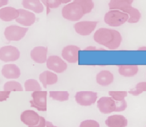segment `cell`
Here are the masks:
<instances>
[{
  "label": "cell",
  "mask_w": 146,
  "mask_h": 127,
  "mask_svg": "<svg viewBox=\"0 0 146 127\" xmlns=\"http://www.w3.org/2000/svg\"><path fill=\"white\" fill-rule=\"evenodd\" d=\"M94 39L98 44L102 45L108 49L115 50L121 45L122 37L120 33L116 30L100 28L94 33Z\"/></svg>",
  "instance_id": "obj_1"
},
{
  "label": "cell",
  "mask_w": 146,
  "mask_h": 127,
  "mask_svg": "<svg viewBox=\"0 0 146 127\" xmlns=\"http://www.w3.org/2000/svg\"><path fill=\"white\" fill-rule=\"evenodd\" d=\"M127 107V102L124 100L116 101L111 97H102L97 101V108L103 114H110L113 112H120L125 110Z\"/></svg>",
  "instance_id": "obj_2"
},
{
  "label": "cell",
  "mask_w": 146,
  "mask_h": 127,
  "mask_svg": "<svg viewBox=\"0 0 146 127\" xmlns=\"http://www.w3.org/2000/svg\"><path fill=\"white\" fill-rule=\"evenodd\" d=\"M62 14L64 18L69 21H75L80 19L85 14V12L78 0H75L73 2L68 3L63 7Z\"/></svg>",
  "instance_id": "obj_3"
},
{
  "label": "cell",
  "mask_w": 146,
  "mask_h": 127,
  "mask_svg": "<svg viewBox=\"0 0 146 127\" xmlns=\"http://www.w3.org/2000/svg\"><path fill=\"white\" fill-rule=\"evenodd\" d=\"M129 15L127 13L117 10H112L107 12L104 15V22L111 26H119L128 21Z\"/></svg>",
  "instance_id": "obj_4"
},
{
  "label": "cell",
  "mask_w": 146,
  "mask_h": 127,
  "mask_svg": "<svg viewBox=\"0 0 146 127\" xmlns=\"http://www.w3.org/2000/svg\"><path fill=\"white\" fill-rule=\"evenodd\" d=\"M29 29L16 25L7 26L4 30V36L9 41H18L26 35Z\"/></svg>",
  "instance_id": "obj_5"
},
{
  "label": "cell",
  "mask_w": 146,
  "mask_h": 127,
  "mask_svg": "<svg viewBox=\"0 0 146 127\" xmlns=\"http://www.w3.org/2000/svg\"><path fill=\"white\" fill-rule=\"evenodd\" d=\"M97 99V93L92 91H79L75 95L76 102L82 106H91L96 102Z\"/></svg>",
  "instance_id": "obj_6"
},
{
  "label": "cell",
  "mask_w": 146,
  "mask_h": 127,
  "mask_svg": "<svg viewBox=\"0 0 146 127\" xmlns=\"http://www.w3.org/2000/svg\"><path fill=\"white\" fill-rule=\"evenodd\" d=\"M20 57L19 49L11 45L2 46L0 48V60L8 62L18 60Z\"/></svg>",
  "instance_id": "obj_7"
},
{
  "label": "cell",
  "mask_w": 146,
  "mask_h": 127,
  "mask_svg": "<svg viewBox=\"0 0 146 127\" xmlns=\"http://www.w3.org/2000/svg\"><path fill=\"white\" fill-rule=\"evenodd\" d=\"M47 94L46 91H35L31 94L33 100L30 101L31 106L39 111L47 110Z\"/></svg>",
  "instance_id": "obj_8"
},
{
  "label": "cell",
  "mask_w": 146,
  "mask_h": 127,
  "mask_svg": "<svg viewBox=\"0 0 146 127\" xmlns=\"http://www.w3.org/2000/svg\"><path fill=\"white\" fill-rule=\"evenodd\" d=\"M47 68L57 73H62L67 69V63L58 55H50L46 61Z\"/></svg>",
  "instance_id": "obj_9"
},
{
  "label": "cell",
  "mask_w": 146,
  "mask_h": 127,
  "mask_svg": "<svg viewBox=\"0 0 146 127\" xmlns=\"http://www.w3.org/2000/svg\"><path fill=\"white\" fill-rule=\"evenodd\" d=\"M80 50V47L76 45H67L62 49V57L64 60L68 63H77L79 61V51Z\"/></svg>",
  "instance_id": "obj_10"
},
{
  "label": "cell",
  "mask_w": 146,
  "mask_h": 127,
  "mask_svg": "<svg viewBox=\"0 0 146 127\" xmlns=\"http://www.w3.org/2000/svg\"><path fill=\"white\" fill-rule=\"evenodd\" d=\"M18 11L19 14L15 20L16 22L25 27H29L35 22L36 16L34 13L25 9H19Z\"/></svg>",
  "instance_id": "obj_11"
},
{
  "label": "cell",
  "mask_w": 146,
  "mask_h": 127,
  "mask_svg": "<svg viewBox=\"0 0 146 127\" xmlns=\"http://www.w3.org/2000/svg\"><path fill=\"white\" fill-rule=\"evenodd\" d=\"M98 24L97 21H81L74 24L75 31L79 35L86 36L90 35L95 29Z\"/></svg>",
  "instance_id": "obj_12"
},
{
  "label": "cell",
  "mask_w": 146,
  "mask_h": 127,
  "mask_svg": "<svg viewBox=\"0 0 146 127\" xmlns=\"http://www.w3.org/2000/svg\"><path fill=\"white\" fill-rule=\"evenodd\" d=\"M40 117L36 112L32 110H25L21 114V121L28 126L36 125L40 121Z\"/></svg>",
  "instance_id": "obj_13"
},
{
  "label": "cell",
  "mask_w": 146,
  "mask_h": 127,
  "mask_svg": "<svg viewBox=\"0 0 146 127\" xmlns=\"http://www.w3.org/2000/svg\"><path fill=\"white\" fill-rule=\"evenodd\" d=\"M47 48L44 46H36L30 52L31 58L38 64H44L47 61Z\"/></svg>",
  "instance_id": "obj_14"
},
{
  "label": "cell",
  "mask_w": 146,
  "mask_h": 127,
  "mask_svg": "<svg viewBox=\"0 0 146 127\" xmlns=\"http://www.w3.org/2000/svg\"><path fill=\"white\" fill-rule=\"evenodd\" d=\"M1 73L7 79H17L21 76L19 68L14 64H5L2 66Z\"/></svg>",
  "instance_id": "obj_15"
},
{
  "label": "cell",
  "mask_w": 146,
  "mask_h": 127,
  "mask_svg": "<svg viewBox=\"0 0 146 127\" xmlns=\"http://www.w3.org/2000/svg\"><path fill=\"white\" fill-rule=\"evenodd\" d=\"M105 124L107 127H126L128 125V120L123 115L113 114L107 118Z\"/></svg>",
  "instance_id": "obj_16"
},
{
  "label": "cell",
  "mask_w": 146,
  "mask_h": 127,
  "mask_svg": "<svg viewBox=\"0 0 146 127\" xmlns=\"http://www.w3.org/2000/svg\"><path fill=\"white\" fill-rule=\"evenodd\" d=\"M18 9L11 6H5L0 9V19L5 22L15 20L19 16Z\"/></svg>",
  "instance_id": "obj_17"
},
{
  "label": "cell",
  "mask_w": 146,
  "mask_h": 127,
  "mask_svg": "<svg viewBox=\"0 0 146 127\" xmlns=\"http://www.w3.org/2000/svg\"><path fill=\"white\" fill-rule=\"evenodd\" d=\"M114 76L112 73L109 70H103L99 72L96 76V83L103 86H106L112 84Z\"/></svg>",
  "instance_id": "obj_18"
},
{
  "label": "cell",
  "mask_w": 146,
  "mask_h": 127,
  "mask_svg": "<svg viewBox=\"0 0 146 127\" xmlns=\"http://www.w3.org/2000/svg\"><path fill=\"white\" fill-rule=\"evenodd\" d=\"M21 3L24 9L34 13L40 14L44 11V6L39 0H22Z\"/></svg>",
  "instance_id": "obj_19"
},
{
  "label": "cell",
  "mask_w": 146,
  "mask_h": 127,
  "mask_svg": "<svg viewBox=\"0 0 146 127\" xmlns=\"http://www.w3.org/2000/svg\"><path fill=\"white\" fill-rule=\"evenodd\" d=\"M39 79L44 88H46L47 85L56 84L58 80L57 75L55 73L49 70H46L41 73L39 74Z\"/></svg>",
  "instance_id": "obj_20"
},
{
  "label": "cell",
  "mask_w": 146,
  "mask_h": 127,
  "mask_svg": "<svg viewBox=\"0 0 146 127\" xmlns=\"http://www.w3.org/2000/svg\"><path fill=\"white\" fill-rule=\"evenodd\" d=\"M139 68L136 65H121L118 67L120 75L125 77H132L137 74Z\"/></svg>",
  "instance_id": "obj_21"
},
{
  "label": "cell",
  "mask_w": 146,
  "mask_h": 127,
  "mask_svg": "<svg viewBox=\"0 0 146 127\" xmlns=\"http://www.w3.org/2000/svg\"><path fill=\"white\" fill-rule=\"evenodd\" d=\"M133 0H111L109 3L110 9H118L124 11L125 9L131 6Z\"/></svg>",
  "instance_id": "obj_22"
},
{
  "label": "cell",
  "mask_w": 146,
  "mask_h": 127,
  "mask_svg": "<svg viewBox=\"0 0 146 127\" xmlns=\"http://www.w3.org/2000/svg\"><path fill=\"white\" fill-rule=\"evenodd\" d=\"M123 12L127 13L129 15V18L128 20V23H136L140 20L141 17L140 11L136 8H133L132 6L127 8Z\"/></svg>",
  "instance_id": "obj_23"
},
{
  "label": "cell",
  "mask_w": 146,
  "mask_h": 127,
  "mask_svg": "<svg viewBox=\"0 0 146 127\" xmlns=\"http://www.w3.org/2000/svg\"><path fill=\"white\" fill-rule=\"evenodd\" d=\"M49 94L50 98L60 102L67 101L70 96L69 93L67 91H51Z\"/></svg>",
  "instance_id": "obj_24"
},
{
  "label": "cell",
  "mask_w": 146,
  "mask_h": 127,
  "mask_svg": "<svg viewBox=\"0 0 146 127\" xmlns=\"http://www.w3.org/2000/svg\"><path fill=\"white\" fill-rule=\"evenodd\" d=\"M25 88L26 92L41 91L42 88L39 83L34 79H29L25 82Z\"/></svg>",
  "instance_id": "obj_25"
},
{
  "label": "cell",
  "mask_w": 146,
  "mask_h": 127,
  "mask_svg": "<svg viewBox=\"0 0 146 127\" xmlns=\"http://www.w3.org/2000/svg\"><path fill=\"white\" fill-rule=\"evenodd\" d=\"M4 91H23V88L21 84L16 81H10L6 82L3 86Z\"/></svg>",
  "instance_id": "obj_26"
},
{
  "label": "cell",
  "mask_w": 146,
  "mask_h": 127,
  "mask_svg": "<svg viewBox=\"0 0 146 127\" xmlns=\"http://www.w3.org/2000/svg\"><path fill=\"white\" fill-rule=\"evenodd\" d=\"M144 92H146V82H140L136 85L134 88L131 89L128 93L133 96H137Z\"/></svg>",
  "instance_id": "obj_27"
},
{
  "label": "cell",
  "mask_w": 146,
  "mask_h": 127,
  "mask_svg": "<svg viewBox=\"0 0 146 127\" xmlns=\"http://www.w3.org/2000/svg\"><path fill=\"white\" fill-rule=\"evenodd\" d=\"M128 94L126 91H110L108 95L116 101H121L125 100Z\"/></svg>",
  "instance_id": "obj_28"
},
{
  "label": "cell",
  "mask_w": 146,
  "mask_h": 127,
  "mask_svg": "<svg viewBox=\"0 0 146 127\" xmlns=\"http://www.w3.org/2000/svg\"><path fill=\"white\" fill-rule=\"evenodd\" d=\"M83 7L85 14L90 13L93 9L94 5L91 0H78Z\"/></svg>",
  "instance_id": "obj_29"
},
{
  "label": "cell",
  "mask_w": 146,
  "mask_h": 127,
  "mask_svg": "<svg viewBox=\"0 0 146 127\" xmlns=\"http://www.w3.org/2000/svg\"><path fill=\"white\" fill-rule=\"evenodd\" d=\"M79 127H100V125L95 120H86L81 122Z\"/></svg>",
  "instance_id": "obj_30"
},
{
  "label": "cell",
  "mask_w": 146,
  "mask_h": 127,
  "mask_svg": "<svg viewBox=\"0 0 146 127\" xmlns=\"http://www.w3.org/2000/svg\"><path fill=\"white\" fill-rule=\"evenodd\" d=\"M47 10L50 9H55L58 7L62 3L60 0H46Z\"/></svg>",
  "instance_id": "obj_31"
},
{
  "label": "cell",
  "mask_w": 146,
  "mask_h": 127,
  "mask_svg": "<svg viewBox=\"0 0 146 127\" xmlns=\"http://www.w3.org/2000/svg\"><path fill=\"white\" fill-rule=\"evenodd\" d=\"M11 92L2 91L0 92V102L6 101L9 97Z\"/></svg>",
  "instance_id": "obj_32"
},
{
  "label": "cell",
  "mask_w": 146,
  "mask_h": 127,
  "mask_svg": "<svg viewBox=\"0 0 146 127\" xmlns=\"http://www.w3.org/2000/svg\"><path fill=\"white\" fill-rule=\"evenodd\" d=\"M46 122L45 118L43 117L40 116L39 122L35 126H29V127H45L46 126Z\"/></svg>",
  "instance_id": "obj_33"
},
{
  "label": "cell",
  "mask_w": 146,
  "mask_h": 127,
  "mask_svg": "<svg viewBox=\"0 0 146 127\" xmlns=\"http://www.w3.org/2000/svg\"><path fill=\"white\" fill-rule=\"evenodd\" d=\"M84 50L86 51H91V50H105V49H97L96 47L95 46H87V47H86L85 49H84Z\"/></svg>",
  "instance_id": "obj_34"
},
{
  "label": "cell",
  "mask_w": 146,
  "mask_h": 127,
  "mask_svg": "<svg viewBox=\"0 0 146 127\" xmlns=\"http://www.w3.org/2000/svg\"><path fill=\"white\" fill-rule=\"evenodd\" d=\"M9 0H0V9L5 7L8 4Z\"/></svg>",
  "instance_id": "obj_35"
},
{
  "label": "cell",
  "mask_w": 146,
  "mask_h": 127,
  "mask_svg": "<svg viewBox=\"0 0 146 127\" xmlns=\"http://www.w3.org/2000/svg\"><path fill=\"white\" fill-rule=\"evenodd\" d=\"M46 127H57L56 126H54L51 122L50 121H46Z\"/></svg>",
  "instance_id": "obj_36"
},
{
  "label": "cell",
  "mask_w": 146,
  "mask_h": 127,
  "mask_svg": "<svg viewBox=\"0 0 146 127\" xmlns=\"http://www.w3.org/2000/svg\"><path fill=\"white\" fill-rule=\"evenodd\" d=\"M39 1L42 2V3L43 5V6H46V7L47 8V1H46V0H39Z\"/></svg>",
  "instance_id": "obj_37"
},
{
  "label": "cell",
  "mask_w": 146,
  "mask_h": 127,
  "mask_svg": "<svg viewBox=\"0 0 146 127\" xmlns=\"http://www.w3.org/2000/svg\"><path fill=\"white\" fill-rule=\"evenodd\" d=\"M138 50L140 51H146V46H141L138 49Z\"/></svg>",
  "instance_id": "obj_38"
},
{
  "label": "cell",
  "mask_w": 146,
  "mask_h": 127,
  "mask_svg": "<svg viewBox=\"0 0 146 127\" xmlns=\"http://www.w3.org/2000/svg\"><path fill=\"white\" fill-rule=\"evenodd\" d=\"M60 1L62 3H68L70 1H71V0H60Z\"/></svg>",
  "instance_id": "obj_39"
}]
</instances>
